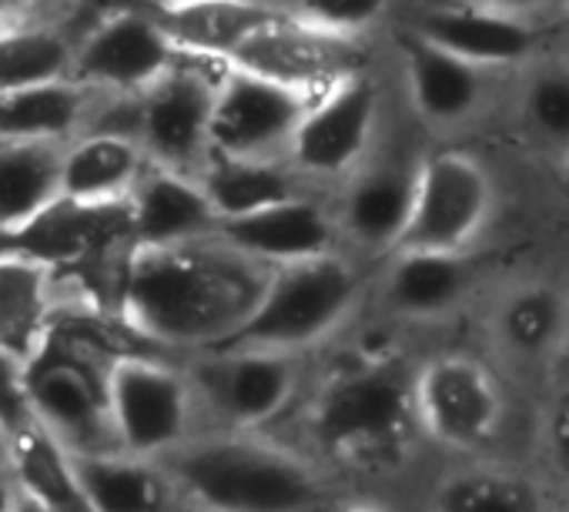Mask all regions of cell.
<instances>
[{"label": "cell", "instance_id": "27", "mask_svg": "<svg viewBox=\"0 0 569 512\" xmlns=\"http://www.w3.org/2000/svg\"><path fill=\"white\" fill-rule=\"evenodd\" d=\"M208 201L214 204L221 221L248 218L254 211H264L271 204L292 201L296 184L274 161L261 158H218L211 154L204 171L198 174Z\"/></svg>", "mask_w": 569, "mask_h": 512}, {"label": "cell", "instance_id": "3", "mask_svg": "<svg viewBox=\"0 0 569 512\" xmlns=\"http://www.w3.org/2000/svg\"><path fill=\"white\" fill-rule=\"evenodd\" d=\"M359 302V275L339 254L268 275L248 319L211 352H278L316 345L332 335Z\"/></svg>", "mask_w": 569, "mask_h": 512}, {"label": "cell", "instance_id": "24", "mask_svg": "<svg viewBox=\"0 0 569 512\" xmlns=\"http://www.w3.org/2000/svg\"><path fill=\"white\" fill-rule=\"evenodd\" d=\"M64 148L54 141H0V224L21 228L61 201Z\"/></svg>", "mask_w": 569, "mask_h": 512}, {"label": "cell", "instance_id": "7", "mask_svg": "<svg viewBox=\"0 0 569 512\" xmlns=\"http://www.w3.org/2000/svg\"><path fill=\"white\" fill-rule=\"evenodd\" d=\"M492 211V181L466 151H442L419 164L412 221L402 251L462 254L486 228Z\"/></svg>", "mask_w": 569, "mask_h": 512}, {"label": "cell", "instance_id": "13", "mask_svg": "<svg viewBox=\"0 0 569 512\" xmlns=\"http://www.w3.org/2000/svg\"><path fill=\"white\" fill-rule=\"evenodd\" d=\"M379 118V91L362 74L326 88L296 131L292 158L312 174H342L369 148Z\"/></svg>", "mask_w": 569, "mask_h": 512}, {"label": "cell", "instance_id": "19", "mask_svg": "<svg viewBox=\"0 0 569 512\" xmlns=\"http://www.w3.org/2000/svg\"><path fill=\"white\" fill-rule=\"evenodd\" d=\"M148 168L151 158L134 138L81 134L64 148L61 198L78 204H124Z\"/></svg>", "mask_w": 569, "mask_h": 512}, {"label": "cell", "instance_id": "4", "mask_svg": "<svg viewBox=\"0 0 569 512\" xmlns=\"http://www.w3.org/2000/svg\"><path fill=\"white\" fill-rule=\"evenodd\" d=\"M419 425L416 379L399 362H362L339 372L312 405L316 442L356 462L399 452Z\"/></svg>", "mask_w": 569, "mask_h": 512}, {"label": "cell", "instance_id": "34", "mask_svg": "<svg viewBox=\"0 0 569 512\" xmlns=\"http://www.w3.org/2000/svg\"><path fill=\"white\" fill-rule=\"evenodd\" d=\"M18 499H21V492L14 485V479L11 475H0V512H14L18 509Z\"/></svg>", "mask_w": 569, "mask_h": 512}, {"label": "cell", "instance_id": "23", "mask_svg": "<svg viewBox=\"0 0 569 512\" xmlns=\"http://www.w3.org/2000/svg\"><path fill=\"white\" fill-rule=\"evenodd\" d=\"M54 309V272L48 265L0 259V349L28 365L48 335Z\"/></svg>", "mask_w": 569, "mask_h": 512}, {"label": "cell", "instance_id": "21", "mask_svg": "<svg viewBox=\"0 0 569 512\" xmlns=\"http://www.w3.org/2000/svg\"><path fill=\"white\" fill-rule=\"evenodd\" d=\"M416 174L419 168H402V164H376L362 171L342 201V224L346 231L372 248H402V238L412 221V204H416Z\"/></svg>", "mask_w": 569, "mask_h": 512}, {"label": "cell", "instance_id": "38", "mask_svg": "<svg viewBox=\"0 0 569 512\" xmlns=\"http://www.w3.org/2000/svg\"><path fill=\"white\" fill-rule=\"evenodd\" d=\"M562 24H566V31H569V4H562Z\"/></svg>", "mask_w": 569, "mask_h": 512}, {"label": "cell", "instance_id": "22", "mask_svg": "<svg viewBox=\"0 0 569 512\" xmlns=\"http://www.w3.org/2000/svg\"><path fill=\"white\" fill-rule=\"evenodd\" d=\"M101 91L78 81H58L0 94V141L71 144L84 134Z\"/></svg>", "mask_w": 569, "mask_h": 512}, {"label": "cell", "instance_id": "35", "mask_svg": "<svg viewBox=\"0 0 569 512\" xmlns=\"http://www.w3.org/2000/svg\"><path fill=\"white\" fill-rule=\"evenodd\" d=\"M11 445H14V435L0 422V475H11Z\"/></svg>", "mask_w": 569, "mask_h": 512}, {"label": "cell", "instance_id": "37", "mask_svg": "<svg viewBox=\"0 0 569 512\" xmlns=\"http://www.w3.org/2000/svg\"><path fill=\"white\" fill-rule=\"evenodd\" d=\"M562 194L569 198V158H566V168H562Z\"/></svg>", "mask_w": 569, "mask_h": 512}, {"label": "cell", "instance_id": "5", "mask_svg": "<svg viewBox=\"0 0 569 512\" xmlns=\"http://www.w3.org/2000/svg\"><path fill=\"white\" fill-rule=\"evenodd\" d=\"M108 402L121 452L164 459L188 445L198 402L188 372L154 355L118 359L108 379Z\"/></svg>", "mask_w": 569, "mask_h": 512}, {"label": "cell", "instance_id": "32", "mask_svg": "<svg viewBox=\"0 0 569 512\" xmlns=\"http://www.w3.org/2000/svg\"><path fill=\"white\" fill-rule=\"evenodd\" d=\"M0 422L11 429V435L34 422L28 402V365L4 349H0Z\"/></svg>", "mask_w": 569, "mask_h": 512}, {"label": "cell", "instance_id": "14", "mask_svg": "<svg viewBox=\"0 0 569 512\" xmlns=\"http://www.w3.org/2000/svg\"><path fill=\"white\" fill-rule=\"evenodd\" d=\"M81 38L78 8H14L0 24V94L71 81Z\"/></svg>", "mask_w": 569, "mask_h": 512}, {"label": "cell", "instance_id": "2", "mask_svg": "<svg viewBox=\"0 0 569 512\" xmlns=\"http://www.w3.org/2000/svg\"><path fill=\"white\" fill-rule=\"evenodd\" d=\"M178 492L208 512H329L319 475L251 439H204L158 459Z\"/></svg>", "mask_w": 569, "mask_h": 512}, {"label": "cell", "instance_id": "26", "mask_svg": "<svg viewBox=\"0 0 569 512\" xmlns=\"http://www.w3.org/2000/svg\"><path fill=\"white\" fill-rule=\"evenodd\" d=\"M11 479L24 499L51 512H91L78 485L71 452L38 419L14 432Z\"/></svg>", "mask_w": 569, "mask_h": 512}, {"label": "cell", "instance_id": "36", "mask_svg": "<svg viewBox=\"0 0 569 512\" xmlns=\"http://www.w3.org/2000/svg\"><path fill=\"white\" fill-rule=\"evenodd\" d=\"M14 512H51V509H44V505H38V502H31V499H18V509Z\"/></svg>", "mask_w": 569, "mask_h": 512}, {"label": "cell", "instance_id": "8", "mask_svg": "<svg viewBox=\"0 0 569 512\" xmlns=\"http://www.w3.org/2000/svg\"><path fill=\"white\" fill-rule=\"evenodd\" d=\"M309 108V91L278 84L224 61L211 121V154L271 161L274 151L292 148Z\"/></svg>", "mask_w": 569, "mask_h": 512}, {"label": "cell", "instance_id": "11", "mask_svg": "<svg viewBox=\"0 0 569 512\" xmlns=\"http://www.w3.org/2000/svg\"><path fill=\"white\" fill-rule=\"evenodd\" d=\"M188 379L214 415L251 429L292 402L299 365L292 355L278 352H208L188 369Z\"/></svg>", "mask_w": 569, "mask_h": 512}, {"label": "cell", "instance_id": "9", "mask_svg": "<svg viewBox=\"0 0 569 512\" xmlns=\"http://www.w3.org/2000/svg\"><path fill=\"white\" fill-rule=\"evenodd\" d=\"M181 48L151 11L108 8L94 31L78 44L71 81L104 94H144L174 64Z\"/></svg>", "mask_w": 569, "mask_h": 512}, {"label": "cell", "instance_id": "31", "mask_svg": "<svg viewBox=\"0 0 569 512\" xmlns=\"http://www.w3.org/2000/svg\"><path fill=\"white\" fill-rule=\"evenodd\" d=\"M284 14L316 34L356 41L382 18V4H372V0H309V4L284 8Z\"/></svg>", "mask_w": 569, "mask_h": 512}, {"label": "cell", "instance_id": "20", "mask_svg": "<svg viewBox=\"0 0 569 512\" xmlns=\"http://www.w3.org/2000/svg\"><path fill=\"white\" fill-rule=\"evenodd\" d=\"M91 512H171L178 485L158 459L128 452L71 455Z\"/></svg>", "mask_w": 569, "mask_h": 512}, {"label": "cell", "instance_id": "30", "mask_svg": "<svg viewBox=\"0 0 569 512\" xmlns=\"http://www.w3.org/2000/svg\"><path fill=\"white\" fill-rule=\"evenodd\" d=\"M529 128L569 158V68L542 71L522 98Z\"/></svg>", "mask_w": 569, "mask_h": 512}, {"label": "cell", "instance_id": "28", "mask_svg": "<svg viewBox=\"0 0 569 512\" xmlns=\"http://www.w3.org/2000/svg\"><path fill=\"white\" fill-rule=\"evenodd\" d=\"M496 325L509 352L549 359L569 335V299L552 285H526L502 302Z\"/></svg>", "mask_w": 569, "mask_h": 512}, {"label": "cell", "instance_id": "1", "mask_svg": "<svg viewBox=\"0 0 569 512\" xmlns=\"http://www.w3.org/2000/svg\"><path fill=\"white\" fill-rule=\"evenodd\" d=\"M268 279L224 244L134 248L114 315L144 342L221 345L254 309Z\"/></svg>", "mask_w": 569, "mask_h": 512}, {"label": "cell", "instance_id": "18", "mask_svg": "<svg viewBox=\"0 0 569 512\" xmlns=\"http://www.w3.org/2000/svg\"><path fill=\"white\" fill-rule=\"evenodd\" d=\"M399 51L409 98L422 121L449 128L476 114L482 101V68L456 58L412 28L399 34Z\"/></svg>", "mask_w": 569, "mask_h": 512}, {"label": "cell", "instance_id": "6", "mask_svg": "<svg viewBox=\"0 0 569 512\" xmlns=\"http://www.w3.org/2000/svg\"><path fill=\"white\" fill-rule=\"evenodd\" d=\"M198 54L181 61L138 94V144L154 168L198 178L211 158V121L221 78H211Z\"/></svg>", "mask_w": 569, "mask_h": 512}, {"label": "cell", "instance_id": "25", "mask_svg": "<svg viewBox=\"0 0 569 512\" xmlns=\"http://www.w3.org/2000/svg\"><path fill=\"white\" fill-rule=\"evenodd\" d=\"M472 272L462 254L439 251H402L389 272L386 295L399 315L439 319L452 312L469 292Z\"/></svg>", "mask_w": 569, "mask_h": 512}, {"label": "cell", "instance_id": "17", "mask_svg": "<svg viewBox=\"0 0 569 512\" xmlns=\"http://www.w3.org/2000/svg\"><path fill=\"white\" fill-rule=\"evenodd\" d=\"M128 208H131L134 248L198 244V241L214 238L221 224L198 178L164 171L154 164L134 188Z\"/></svg>", "mask_w": 569, "mask_h": 512}, {"label": "cell", "instance_id": "33", "mask_svg": "<svg viewBox=\"0 0 569 512\" xmlns=\"http://www.w3.org/2000/svg\"><path fill=\"white\" fill-rule=\"evenodd\" d=\"M549 449H552L559 472L569 479V392H562V399L549 419Z\"/></svg>", "mask_w": 569, "mask_h": 512}, {"label": "cell", "instance_id": "29", "mask_svg": "<svg viewBox=\"0 0 569 512\" xmlns=\"http://www.w3.org/2000/svg\"><path fill=\"white\" fill-rule=\"evenodd\" d=\"M436 512H542L536 489L502 469H466L449 475L436 499Z\"/></svg>", "mask_w": 569, "mask_h": 512}, {"label": "cell", "instance_id": "10", "mask_svg": "<svg viewBox=\"0 0 569 512\" xmlns=\"http://www.w3.org/2000/svg\"><path fill=\"white\" fill-rule=\"evenodd\" d=\"M416 409L429 435L456 449H472L496 435L502 392L486 365L466 355H442L419 369Z\"/></svg>", "mask_w": 569, "mask_h": 512}, {"label": "cell", "instance_id": "12", "mask_svg": "<svg viewBox=\"0 0 569 512\" xmlns=\"http://www.w3.org/2000/svg\"><path fill=\"white\" fill-rule=\"evenodd\" d=\"M228 64L309 91L312 84L336 88L346 78H356V48L352 41H336L316 34L292 18L258 21L224 58Z\"/></svg>", "mask_w": 569, "mask_h": 512}, {"label": "cell", "instance_id": "15", "mask_svg": "<svg viewBox=\"0 0 569 512\" xmlns=\"http://www.w3.org/2000/svg\"><path fill=\"white\" fill-rule=\"evenodd\" d=\"M214 238L254 265L261 262L274 269H289V265L329 259L336 228L319 204L306 198H292L264 211H254L248 218L221 221Z\"/></svg>", "mask_w": 569, "mask_h": 512}, {"label": "cell", "instance_id": "16", "mask_svg": "<svg viewBox=\"0 0 569 512\" xmlns=\"http://www.w3.org/2000/svg\"><path fill=\"white\" fill-rule=\"evenodd\" d=\"M412 31L476 68L526 61L539 44V31L502 4H436Z\"/></svg>", "mask_w": 569, "mask_h": 512}]
</instances>
